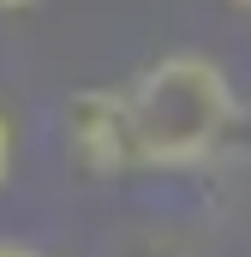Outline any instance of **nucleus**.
<instances>
[{
	"instance_id": "nucleus-1",
	"label": "nucleus",
	"mask_w": 251,
	"mask_h": 257,
	"mask_svg": "<svg viewBox=\"0 0 251 257\" xmlns=\"http://www.w3.org/2000/svg\"><path fill=\"white\" fill-rule=\"evenodd\" d=\"M144 174H203L239 138L233 72L203 48H168L120 84Z\"/></svg>"
},
{
	"instance_id": "nucleus-2",
	"label": "nucleus",
	"mask_w": 251,
	"mask_h": 257,
	"mask_svg": "<svg viewBox=\"0 0 251 257\" xmlns=\"http://www.w3.org/2000/svg\"><path fill=\"white\" fill-rule=\"evenodd\" d=\"M60 138L84 180H138V144L120 84H84L60 102Z\"/></svg>"
},
{
	"instance_id": "nucleus-3",
	"label": "nucleus",
	"mask_w": 251,
	"mask_h": 257,
	"mask_svg": "<svg viewBox=\"0 0 251 257\" xmlns=\"http://www.w3.org/2000/svg\"><path fill=\"white\" fill-rule=\"evenodd\" d=\"M12 174H18V120L0 108V197L12 186Z\"/></svg>"
},
{
	"instance_id": "nucleus-4",
	"label": "nucleus",
	"mask_w": 251,
	"mask_h": 257,
	"mask_svg": "<svg viewBox=\"0 0 251 257\" xmlns=\"http://www.w3.org/2000/svg\"><path fill=\"white\" fill-rule=\"evenodd\" d=\"M0 257H54V251H42L30 239H0Z\"/></svg>"
},
{
	"instance_id": "nucleus-5",
	"label": "nucleus",
	"mask_w": 251,
	"mask_h": 257,
	"mask_svg": "<svg viewBox=\"0 0 251 257\" xmlns=\"http://www.w3.org/2000/svg\"><path fill=\"white\" fill-rule=\"evenodd\" d=\"M30 6H42V0H0V12H30Z\"/></svg>"
},
{
	"instance_id": "nucleus-6",
	"label": "nucleus",
	"mask_w": 251,
	"mask_h": 257,
	"mask_svg": "<svg viewBox=\"0 0 251 257\" xmlns=\"http://www.w3.org/2000/svg\"><path fill=\"white\" fill-rule=\"evenodd\" d=\"M227 6H239V12H251V0H227Z\"/></svg>"
}]
</instances>
